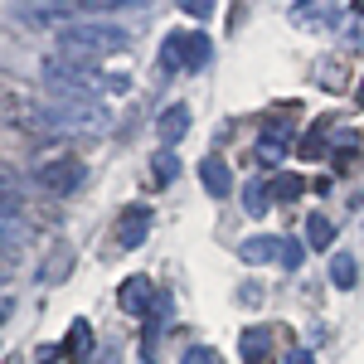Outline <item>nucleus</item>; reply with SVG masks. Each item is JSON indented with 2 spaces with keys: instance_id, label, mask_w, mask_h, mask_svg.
<instances>
[{
  "instance_id": "19",
  "label": "nucleus",
  "mask_w": 364,
  "mask_h": 364,
  "mask_svg": "<svg viewBox=\"0 0 364 364\" xmlns=\"http://www.w3.org/2000/svg\"><path fill=\"white\" fill-rule=\"evenodd\" d=\"M301 243H296V238H277V262L282 267H287V272H296V267H301Z\"/></svg>"
},
{
  "instance_id": "13",
  "label": "nucleus",
  "mask_w": 364,
  "mask_h": 364,
  "mask_svg": "<svg viewBox=\"0 0 364 364\" xmlns=\"http://www.w3.org/2000/svg\"><path fill=\"white\" fill-rule=\"evenodd\" d=\"M331 132H336V117H321L306 136H301V156H306V161H321V156H326V136H331Z\"/></svg>"
},
{
  "instance_id": "3",
  "label": "nucleus",
  "mask_w": 364,
  "mask_h": 364,
  "mask_svg": "<svg viewBox=\"0 0 364 364\" xmlns=\"http://www.w3.org/2000/svg\"><path fill=\"white\" fill-rule=\"evenodd\" d=\"M83 161L78 156H54V161H44L39 166V185L49 190V195H73L78 185H83Z\"/></svg>"
},
{
  "instance_id": "5",
  "label": "nucleus",
  "mask_w": 364,
  "mask_h": 364,
  "mask_svg": "<svg viewBox=\"0 0 364 364\" xmlns=\"http://www.w3.org/2000/svg\"><path fill=\"white\" fill-rule=\"evenodd\" d=\"M117 301H122L127 316H151V306H156V282L146 277V272L127 277V282H122V291H117Z\"/></svg>"
},
{
  "instance_id": "18",
  "label": "nucleus",
  "mask_w": 364,
  "mask_h": 364,
  "mask_svg": "<svg viewBox=\"0 0 364 364\" xmlns=\"http://www.w3.org/2000/svg\"><path fill=\"white\" fill-rule=\"evenodd\" d=\"M10 219H20V195H15V185L0 175V224H10Z\"/></svg>"
},
{
  "instance_id": "26",
  "label": "nucleus",
  "mask_w": 364,
  "mask_h": 364,
  "mask_svg": "<svg viewBox=\"0 0 364 364\" xmlns=\"http://www.w3.org/2000/svg\"><path fill=\"white\" fill-rule=\"evenodd\" d=\"M287 364H316V355H311V350H291V355H287Z\"/></svg>"
},
{
  "instance_id": "2",
  "label": "nucleus",
  "mask_w": 364,
  "mask_h": 364,
  "mask_svg": "<svg viewBox=\"0 0 364 364\" xmlns=\"http://www.w3.org/2000/svg\"><path fill=\"white\" fill-rule=\"evenodd\" d=\"M49 102H54V112L63 127H83V132H102L107 127V107L102 102H92L83 92H63V87H49Z\"/></svg>"
},
{
  "instance_id": "28",
  "label": "nucleus",
  "mask_w": 364,
  "mask_h": 364,
  "mask_svg": "<svg viewBox=\"0 0 364 364\" xmlns=\"http://www.w3.org/2000/svg\"><path fill=\"white\" fill-rule=\"evenodd\" d=\"M360 107H364V78H360Z\"/></svg>"
},
{
  "instance_id": "16",
  "label": "nucleus",
  "mask_w": 364,
  "mask_h": 364,
  "mask_svg": "<svg viewBox=\"0 0 364 364\" xmlns=\"http://www.w3.org/2000/svg\"><path fill=\"white\" fill-rule=\"evenodd\" d=\"M238 257L243 262H272L277 257V238H267V233L262 238H248V243H238Z\"/></svg>"
},
{
  "instance_id": "22",
  "label": "nucleus",
  "mask_w": 364,
  "mask_h": 364,
  "mask_svg": "<svg viewBox=\"0 0 364 364\" xmlns=\"http://www.w3.org/2000/svg\"><path fill=\"white\" fill-rule=\"evenodd\" d=\"M161 73H180V58H175V34H166V44H161Z\"/></svg>"
},
{
  "instance_id": "4",
  "label": "nucleus",
  "mask_w": 364,
  "mask_h": 364,
  "mask_svg": "<svg viewBox=\"0 0 364 364\" xmlns=\"http://www.w3.org/2000/svg\"><path fill=\"white\" fill-rule=\"evenodd\" d=\"M151 228H156V209L151 204H127L117 214V248H141Z\"/></svg>"
},
{
  "instance_id": "25",
  "label": "nucleus",
  "mask_w": 364,
  "mask_h": 364,
  "mask_svg": "<svg viewBox=\"0 0 364 364\" xmlns=\"http://www.w3.org/2000/svg\"><path fill=\"white\" fill-rule=\"evenodd\" d=\"M185 15H190V20H209V5H195V0H185Z\"/></svg>"
},
{
  "instance_id": "14",
  "label": "nucleus",
  "mask_w": 364,
  "mask_h": 364,
  "mask_svg": "<svg viewBox=\"0 0 364 364\" xmlns=\"http://www.w3.org/2000/svg\"><path fill=\"white\" fill-rule=\"evenodd\" d=\"M267 190H272L277 204H291V199L306 195V180H301V175H291V170H282V175H272V185H267Z\"/></svg>"
},
{
  "instance_id": "9",
  "label": "nucleus",
  "mask_w": 364,
  "mask_h": 364,
  "mask_svg": "<svg viewBox=\"0 0 364 364\" xmlns=\"http://www.w3.org/2000/svg\"><path fill=\"white\" fill-rule=\"evenodd\" d=\"M175 58H180V73H195L209 63V39L204 34H175Z\"/></svg>"
},
{
  "instance_id": "6",
  "label": "nucleus",
  "mask_w": 364,
  "mask_h": 364,
  "mask_svg": "<svg viewBox=\"0 0 364 364\" xmlns=\"http://www.w3.org/2000/svg\"><path fill=\"white\" fill-rule=\"evenodd\" d=\"M272 345H277L272 326H248L238 336V355H243V364H272Z\"/></svg>"
},
{
  "instance_id": "7",
  "label": "nucleus",
  "mask_w": 364,
  "mask_h": 364,
  "mask_svg": "<svg viewBox=\"0 0 364 364\" xmlns=\"http://www.w3.org/2000/svg\"><path fill=\"white\" fill-rule=\"evenodd\" d=\"M92 326L87 321H73L68 326V336H63V345H58V360H68V364H92Z\"/></svg>"
},
{
  "instance_id": "23",
  "label": "nucleus",
  "mask_w": 364,
  "mask_h": 364,
  "mask_svg": "<svg viewBox=\"0 0 364 364\" xmlns=\"http://www.w3.org/2000/svg\"><path fill=\"white\" fill-rule=\"evenodd\" d=\"M180 364H219V355H214L209 345H195V350H190V355H185Z\"/></svg>"
},
{
  "instance_id": "1",
  "label": "nucleus",
  "mask_w": 364,
  "mask_h": 364,
  "mask_svg": "<svg viewBox=\"0 0 364 364\" xmlns=\"http://www.w3.org/2000/svg\"><path fill=\"white\" fill-rule=\"evenodd\" d=\"M117 49H132V34L117 25H87V20H78V25H68L58 34V58L73 63V68H92V63H102Z\"/></svg>"
},
{
  "instance_id": "8",
  "label": "nucleus",
  "mask_w": 364,
  "mask_h": 364,
  "mask_svg": "<svg viewBox=\"0 0 364 364\" xmlns=\"http://www.w3.org/2000/svg\"><path fill=\"white\" fill-rule=\"evenodd\" d=\"M199 180H204V190L214 199L233 195V170L224 166V156H204V161H199Z\"/></svg>"
},
{
  "instance_id": "21",
  "label": "nucleus",
  "mask_w": 364,
  "mask_h": 364,
  "mask_svg": "<svg viewBox=\"0 0 364 364\" xmlns=\"http://www.w3.org/2000/svg\"><path fill=\"white\" fill-rule=\"evenodd\" d=\"M151 175H156V185H170V180L180 175V161H175L170 151H161V156H156V166H151Z\"/></svg>"
},
{
  "instance_id": "20",
  "label": "nucleus",
  "mask_w": 364,
  "mask_h": 364,
  "mask_svg": "<svg viewBox=\"0 0 364 364\" xmlns=\"http://www.w3.org/2000/svg\"><path fill=\"white\" fill-rule=\"evenodd\" d=\"M243 209H248L252 219H262L267 214V185H248L243 190Z\"/></svg>"
},
{
  "instance_id": "10",
  "label": "nucleus",
  "mask_w": 364,
  "mask_h": 364,
  "mask_svg": "<svg viewBox=\"0 0 364 364\" xmlns=\"http://www.w3.org/2000/svg\"><path fill=\"white\" fill-rule=\"evenodd\" d=\"M316 83L326 87V92H345V87H350V63H345L340 54L316 58Z\"/></svg>"
},
{
  "instance_id": "29",
  "label": "nucleus",
  "mask_w": 364,
  "mask_h": 364,
  "mask_svg": "<svg viewBox=\"0 0 364 364\" xmlns=\"http://www.w3.org/2000/svg\"><path fill=\"white\" fill-rule=\"evenodd\" d=\"M0 282H5V262H0Z\"/></svg>"
},
{
  "instance_id": "27",
  "label": "nucleus",
  "mask_w": 364,
  "mask_h": 364,
  "mask_svg": "<svg viewBox=\"0 0 364 364\" xmlns=\"http://www.w3.org/2000/svg\"><path fill=\"white\" fill-rule=\"evenodd\" d=\"M97 364H117V355H107V360H97Z\"/></svg>"
},
{
  "instance_id": "12",
  "label": "nucleus",
  "mask_w": 364,
  "mask_h": 364,
  "mask_svg": "<svg viewBox=\"0 0 364 364\" xmlns=\"http://www.w3.org/2000/svg\"><path fill=\"white\" fill-rule=\"evenodd\" d=\"M291 20H296V25H301V29H331V25H336V20H340V10H336V5H296V10H291Z\"/></svg>"
},
{
  "instance_id": "11",
  "label": "nucleus",
  "mask_w": 364,
  "mask_h": 364,
  "mask_svg": "<svg viewBox=\"0 0 364 364\" xmlns=\"http://www.w3.org/2000/svg\"><path fill=\"white\" fill-rule=\"evenodd\" d=\"M156 132H161L166 146H175V141L190 132V107H185V102H170L166 112H161V122H156Z\"/></svg>"
},
{
  "instance_id": "24",
  "label": "nucleus",
  "mask_w": 364,
  "mask_h": 364,
  "mask_svg": "<svg viewBox=\"0 0 364 364\" xmlns=\"http://www.w3.org/2000/svg\"><path fill=\"white\" fill-rule=\"evenodd\" d=\"M282 156H287V146H267V141L257 146V161H262V166H277Z\"/></svg>"
},
{
  "instance_id": "17",
  "label": "nucleus",
  "mask_w": 364,
  "mask_h": 364,
  "mask_svg": "<svg viewBox=\"0 0 364 364\" xmlns=\"http://www.w3.org/2000/svg\"><path fill=\"white\" fill-rule=\"evenodd\" d=\"M306 243L311 248H331V243H336V228H331L326 214H311L306 219Z\"/></svg>"
},
{
  "instance_id": "15",
  "label": "nucleus",
  "mask_w": 364,
  "mask_h": 364,
  "mask_svg": "<svg viewBox=\"0 0 364 364\" xmlns=\"http://www.w3.org/2000/svg\"><path fill=\"white\" fill-rule=\"evenodd\" d=\"M355 282H360L355 257H350V252H336V257H331V287H340V291H355Z\"/></svg>"
}]
</instances>
